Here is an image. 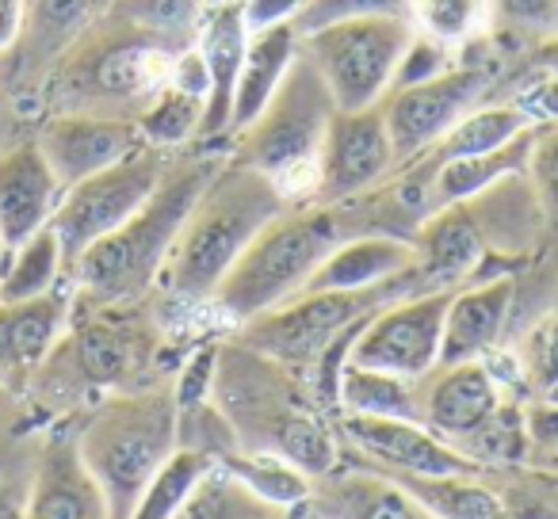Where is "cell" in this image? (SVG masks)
<instances>
[{
    "mask_svg": "<svg viewBox=\"0 0 558 519\" xmlns=\"http://www.w3.org/2000/svg\"><path fill=\"white\" fill-rule=\"evenodd\" d=\"M520 367H524V382L535 386V394L558 401V313H550L543 325L532 329Z\"/></svg>",
    "mask_w": 558,
    "mask_h": 519,
    "instance_id": "ab89813d",
    "label": "cell"
},
{
    "mask_svg": "<svg viewBox=\"0 0 558 519\" xmlns=\"http://www.w3.org/2000/svg\"><path fill=\"white\" fill-rule=\"evenodd\" d=\"M108 0H24V32L9 50L16 54L20 73H50L54 62L73 47L81 32L104 12Z\"/></svg>",
    "mask_w": 558,
    "mask_h": 519,
    "instance_id": "484cf974",
    "label": "cell"
},
{
    "mask_svg": "<svg viewBox=\"0 0 558 519\" xmlns=\"http://www.w3.org/2000/svg\"><path fill=\"white\" fill-rule=\"evenodd\" d=\"M104 12L149 35H161V39L187 47V42H195L203 0H108Z\"/></svg>",
    "mask_w": 558,
    "mask_h": 519,
    "instance_id": "e575fe53",
    "label": "cell"
},
{
    "mask_svg": "<svg viewBox=\"0 0 558 519\" xmlns=\"http://www.w3.org/2000/svg\"><path fill=\"white\" fill-rule=\"evenodd\" d=\"M0 264H4V237H0Z\"/></svg>",
    "mask_w": 558,
    "mask_h": 519,
    "instance_id": "681fc988",
    "label": "cell"
},
{
    "mask_svg": "<svg viewBox=\"0 0 558 519\" xmlns=\"http://www.w3.org/2000/svg\"><path fill=\"white\" fill-rule=\"evenodd\" d=\"M364 16H410V0H306L291 24L299 35L322 32V27L344 24Z\"/></svg>",
    "mask_w": 558,
    "mask_h": 519,
    "instance_id": "8d00e7d4",
    "label": "cell"
},
{
    "mask_svg": "<svg viewBox=\"0 0 558 519\" xmlns=\"http://www.w3.org/2000/svg\"><path fill=\"white\" fill-rule=\"evenodd\" d=\"M494 27L520 39H555L558 35V0H489Z\"/></svg>",
    "mask_w": 558,
    "mask_h": 519,
    "instance_id": "f35d334b",
    "label": "cell"
},
{
    "mask_svg": "<svg viewBox=\"0 0 558 519\" xmlns=\"http://www.w3.org/2000/svg\"><path fill=\"white\" fill-rule=\"evenodd\" d=\"M527 180L543 207V222L558 225V123L535 126L532 153H527Z\"/></svg>",
    "mask_w": 558,
    "mask_h": 519,
    "instance_id": "74e56055",
    "label": "cell"
},
{
    "mask_svg": "<svg viewBox=\"0 0 558 519\" xmlns=\"http://www.w3.org/2000/svg\"><path fill=\"white\" fill-rule=\"evenodd\" d=\"M517 103L524 108V115L532 119L535 126L558 123V70H547V77L527 88V92H520Z\"/></svg>",
    "mask_w": 558,
    "mask_h": 519,
    "instance_id": "ee69618b",
    "label": "cell"
},
{
    "mask_svg": "<svg viewBox=\"0 0 558 519\" xmlns=\"http://www.w3.org/2000/svg\"><path fill=\"white\" fill-rule=\"evenodd\" d=\"M532 119L524 115L517 100L505 103H478L474 111H466L456 126H451L444 138H436L417 161L402 164L413 176H425V172L440 169L444 161H459V157H478V153H494V149L509 146V141L524 138L532 131Z\"/></svg>",
    "mask_w": 558,
    "mask_h": 519,
    "instance_id": "4316f807",
    "label": "cell"
},
{
    "mask_svg": "<svg viewBox=\"0 0 558 519\" xmlns=\"http://www.w3.org/2000/svg\"><path fill=\"white\" fill-rule=\"evenodd\" d=\"M73 318L70 283L24 302H0V386L24 382L54 351Z\"/></svg>",
    "mask_w": 558,
    "mask_h": 519,
    "instance_id": "ffe728a7",
    "label": "cell"
},
{
    "mask_svg": "<svg viewBox=\"0 0 558 519\" xmlns=\"http://www.w3.org/2000/svg\"><path fill=\"white\" fill-rule=\"evenodd\" d=\"M417 268V248L398 233H352L318 264L303 291H364Z\"/></svg>",
    "mask_w": 558,
    "mask_h": 519,
    "instance_id": "cb8c5ba5",
    "label": "cell"
},
{
    "mask_svg": "<svg viewBox=\"0 0 558 519\" xmlns=\"http://www.w3.org/2000/svg\"><path fill=\"white\" fill-rule=\"evenodd\" d=\"M299 50H303V35L295 32V24H279L268 32L248 35L245 47V62H241L238 85H233V103H230V131L226 141L233 134H241L276 96L279 81L288 77V70L295 65Z\"/></svg>",
    "mask_w": 558,
    "mask_h": 519,
    "instance_id": "d4e9b609",
    "label": "cell"
},
{
    "mask_svg": "<svg viewBox=\"0 0 558 519\" xmlns=\"http://www.w3.org/2000/svg\"><path fill=\"white\" fill-rule=\"evenodd\" d=\"M215 363H218V344H199V348L184 359L177 382H172L177 409H192V405L210 401V386H215Z\"/></svg>",
    "mask_w": 558,
    "mask_h": 519,
    "instance_id": "60d3db41",
    "label": "cell"
},
{
    "mask_svg": "<svg viewBox=\"0 0 558 519\" xmlns=\"http://www.w3.org/2000/svg\"><path fill=\"white\" fill-rule=\"evenodd\" d=\"M222 4H238V0H203V9H222Z\"/></svg>",
    "mask_w": 558,
    "mask_h": 519,
    "instance_id": "c3c4849f",
    "label": "cell"
},
{
    "mask_svg": "<svg viewBox=\"0 0 558 519\" xmlns=\"http://www.w3.org/2000/svg\"><path fill=\"white\" fill-rule=\"evenodd\" d=\"M344 237H352L349 210L329 202L288 207L256 233L207 306L233 329L256 313L276 310L306 287V280Z\"/></svg>",
    "mask_w": 558,
    "mask_h": 519,
    "instance_id": "5b68a950",
    "label": "cell"
},
{
    "mask_svg": "<svg viewBox=\"0 0 558 519\" xmlns=\"http://www.w3.org/2000/svg\"><path fill=\"white\" fill-rule=\"evenodd\" d=\"M172 519H288V511L271 508L253 489L241 485L226 466L210 462Z\"/></svg>",
    "mask_w": 558,
    "mask_h": 519,
    "instance_id": "1f68e13d",
    "label": "cell"
},
{
    "mask_svg": "<svg viewBox=\"0 0 558 519\" xmlns=\"http://www.w3.org/2000/svg\"><path fill=\"white\" fill-rule=\"evenodd\" d=\"M35 141H39L43 157L50 161L54 176L62 180V187L81 184L85 176H93V172H100V169H111V164L123 161L126 153L146 146L134 119L81 115V111L50 115Z\"/></svg>",
    "mask_w": 558,
    "mask_h": 519,
    "instance_id": "e0dca14e",
    "label": "cell"
},
{
    "mask_svg": "<svg viewBox=\"0 0 558 519\" xmlns=\"http://www.w3.org/2000/svg\"><path fill=\"white\" fill-rule=\"evenodd\" d=\"M451 291H413L375 310L356 329L344 363L372 367V371L402 374V379H425L440 367L444 313H448Z\"/></svg>",
    "mask_w": 558,
    "mask_h": 519,
    "instance_id": "8fae6325",
    "label": "cell"
},
{
    "mask_svg": "<svg viewBox=\"0 0 558 519\" xmlns=\"http://www.w3.org/2000/svg\"><path fill=\"white\" fill-rule=\"evenodd\" d=\"M195 47H199L203 62L210 70V96L203 108V123L195 134V146H210L230 131V103L233 85H238L241 62H245L248 47V27L238 4H222V9H203L199 27H195Z\"/></svg>",
    "mask_w": 558,
    "mask_h": 519,
    "instance_id": "603a6c76",
    "label": "cell"
},
{
    "mask_svg": "<svg viewBox=\"0 0 558 519\" xmlns=\"http://www.w3.org/2000/svg\"><path fill=\"white\" fill-rule=\"evenodd\" d=\"M210 401L241 450L288 458L314 481L341 466V443L329 432L311 382L233 336L218 344Z\"/></svg>",
    "mask_w": 558,
    "mask_h": 519,
    "instance_id": "6da1fadb",
    "label": "cell"
},
{
    "mask_svg": "<svg viewBox=\"0 0 558 519\" xmlns=\"http://www.w3.org/2000/svg\"><path fill=\"white\" fill-rule=\"evenodd\" d=\"M177 394L169 386L119 390L81 424L77 450L104 489L111 519H131L146 485L177 450Z\"/></svg>",
    "mask_w": 558,
    "mask_h": 519,
    "instance_id": "8992f818",
    "label": "cell"
},
{
    "mask_svg": "<svg viewBox=\"0 0 558 519\" xmlns=\"http://www.w3.org/2000/svg\"><path fill=\"white\" fill-rule=\"evenodd\" d=\"M288 207L291 202L279 195V187L268 176L226 153L195 207L187 210L157 287L172 302L207 306L226 272L238 264V256L253 245L256 233Z\"/></svg>",
    "mask_w": 558,
    "mask_h": 519,
    "instance_id": "3957f363",
    "label": "cell"
},
{
    "mask_svg": "<svg viewBox=\"0 0 558 519\" xmlns=\"http://www.w3.org/2000/svg\"><path fill=\"white\" fill-rule=\"evenodd\" d=\"M333 111L337 103L329 96L326 81L314 70L311 58L299 50L295 65L288 70V77L279 81L268 108L245 131L233 134L226 153L233 161L256 169L260 176H268L291 207L314 202L322 172V146H326Z\"/></svg>",
    "mask_w": 558,
    "mask_h": 519,
    "instance_id": "52a82bcc",
    "label": "cell"
},
{
    "mask_svg": "<svg viewBox=\"0 0 558 519\" xmlns=\"http://www.w3.org/2000/svg\"><path fill=\"white\" fill-rule=\"evenodd\" d=\"M417 27L410 16H364L303 35V54L322 73L341 111L375 108L390 92V81Z\"/></svg>",
    "mask_w": 558,
    "mask_h": 519,
    "instance_id": "9c48e42d",
    "label": "cell"
},
{
    "mask_svg": "<svg viewBox=\"0 0 558 519\" xmlns=\"http://www.w3.org/2000/svg\"><path fill=\"white\" fill-rule=\"evenodd\" d=\"M505 405V382L486 359L436 367L421 379V424L456 450H463Z\"/></svg>",
    "mask_w": 558,
    "mask_h": 519,
    "instance_id": "9a60e30c",
    "label": "cell"
},
{
    "mask_svg": "<svg viewBox=\"0 0 558 519\" xmlns=\"http://www.w3.org/2000/svg\"><path fill=\"white\" fill-rule=\"evenodd\" d=\"M180 50H184L180 42L100 12L50 70L54 115L81 111V115L138 119L142 108L165 88L172 58Z\"/></svg>",
    "mask_w": 558,
    "mask_h": 519,
    "instance_id": "277c9868",
    "label": "cell"
},
{
    "mask_svg": "<svg viewBox=\"0 0 558 519\" xmlns=\"http://www.w3.org/2000/svg\"><path fill=\"white\" fill-rule=\"evenodd\" d=\"M489 96V70L478 62H451L444 73L417 85L390 88L383 96L387 134L395 146L398 169L417 161L436 138L451 131L466 111H474Z\"/></svg>",
    "mask_w": 558,
    "mask_h": 519,
    "instance_id": "7c38bea8",
    "label": "cell"
},
{
    "mask_svg": "<svg viewBox=\"0 0 558 519\" xmlns=\"http://www.w3.org/2000/svg\"><path fill=\"white\" fill-rule=\"evenodd\" d=\"M306 0H241V16H245L248 35L268 32V27L291 24L303 12Z\"/></svg>",
    "mask_w": 558,
    "mask_h": 519,
    "instance_id": "7bdbcfd3",
    "label": "cell"
},
{
    "mask_svg": "<svg viewBox=\"0 0 558 519\" xmlns=\"http://www.w3.org/2000/svg\"><path fill=\"white\" fill-rule=\"evenodd\" d=\"M512 302H517L512 275H494V280L463 283L451 291L448 313H444L440 367L486 359L501 344V333L512 318Z\"/></svg>",
    "mask_w": 558,
    "mask_h": 519,
    "instance_id": "44dd1931",
    "label": "cell"
},
{
    "mask_svg": "<svg viewBox=\"0 0 558 519\" xmlns=\"http://www.w3.org/2000/svg\"><path fill=\"white\" fill-rule=\"evenodd\" d=\"M306 511L322 519H436L405 485H398L379 466H349V473L329 470L314 481Z\"/></svg>",
    "mask_w": 558,
    "mask_h": 519,
    "instance_id": "7402d4cb",
    "label": "cell"
},
{
    "mask_svg": "<svg viewBox=\"0 0 558 519\" xmlns=\"http://www.w3.org/2000/svg\"><path fill=\"white\" fill-rule=\"evenodd\" d=\"M20 516H24V501L9 485H0V519H20Z\"/></svg>",
    "mask_w": 558,
    "mask_h": 519,
    "instance_id": "bcb514c9",
    "label": "cell"
},
{
    "mask_svg": "<svg viewBox=\"0 0 558 519\" xmlns=\"http://www.w3.org/2000/svg\"><path fill=\"white\" fill-rule=\"evenodd\" d=\"M311 519H322V516H314V511H311Z\"/></svg>",
    "mask_w": 558,
    "mask_h": 519,
    "instance_id": "f907efd6",
    "label": "cell"
},
{
    "mask_svg": "<svg viewBox=\"0 0 558 519\" xmlns=\"http://www.w3.org/2000/svg\"><path fill=\"white\" fill-rule=\"evenodd\" d=\"M337 409L341 417H395L421 424V379L344 363L337 379Z\"/></svg>",
    "mask_w": 558,
    "mask_h": 519,
    "instance_id": "83f0119b",
    "label": "cell"
},
{
    "mask_svg": "<svg viewBox=\"0 0 558 519\" xmlns=\"http://www.w3.org/2000/svg\"><path fill=\"white\" fill-rule=\"evenodd\" d=\"M387 473V470H383ZM398 485H405L436 519H520L512 504L489 485H482V473H459V478H421V473H390Z\"/></svg>",
    "mask_w": 558,
    "mask_h": 519,
    "instance_id": "f1b7e54d",
    "label": "cell"
},
{
    "mask_svg": "<svg viewBox=\"0 0 558 519\" xmlns=\"http://www.w3.org/2000/svg\"><path fill=\"white\" fill-rule=\"evenodd\" d=\"M24 32V0H0V54H9Z\"/></svg>",
    "mask_w": 558,
    "mask_h": 519,
    "instance_id": "f6af8a7d",
    "label": "cell"
},
{
    "mask_svg": "<svg viewBox=\"0 0 558 519\" xmlns=\"http://www.w3.org/2000/svg\"><path fill=\"white\" fill-rule=\"evenodd\" d=\"M222 161L226 153L215 146H195V157L172 161L138 214H131L119 230L88 245L70 264L65 283L73 291V310H116V306L123 310L138 302L149 287H157L187 210L195 207L199 191Z\"/></svg>",
    "mask_w": 558,
    "mask_h": 519,
    "instance_id": "7a4b0ae2",
    "label": "cell"
},
{
    "mask_svg": "<svg viewBox=\"0 0 558 519\" xmlns=\"http://www.w3.org/2000/svg\"><path fill=\"white\" fill-rule=\"evenodd\" d=\"M169 164H172L169 149L138 146L123 161L111 164V169H100L81 180V184L65 187L62 202H58L54 218H50V230L62 240L65 272H70V264L88 245H96L111 230H119L131 214H138L142 202L165 180Z\"/></svg>",
    "mask_w": 558,
    "mask_h": 519,
    "instance_id": "30bf717a",
    "label": "cell"
},
{
    "mask_svg": "<svg viewBox=\"0 0 558 519\" xmlns=\"http://www.w3.org/2000/svg\"><path fill=\"white\" fill-rule=\"evenodd\" d=\"M539 62L547 65V70H558V35L543 42V58H539Z\"/></svg>",
    "mask_w": 558,
    "mask_h": 519,
    "instance_id": "7dc6e473",
    "label": "cell"
},
{
    "mask_svg": "<svg viewBox=\"0 0 558 519\" xmlns=\"http://www.w3.org/2000/svg\"><path fill=\"white\" fill-rule=\"evenodd\" d=\"M116 310H88V318H81L77 325L70 318V329L43 359L39 371L70 374L85 390H116L134 379L149 359V341L142 325L116 318Z\"/></svg>",
    "mask_w": 558,
    "mask_h": 519,
    "instance_id": "5bb4252c",
    "label": "cell"
},
{
    "mask_svg": "<svg viewBox=\"0 0 558 519\" xmlns=\"http://www.w3.org/2000/svg\"><path fill=\"white\" fill-rule=\"evenodd\" d=\"M20 519H111L104 489L77 450V435H50L43 443Z\"/></svg>",
    "mask_w": 558,
    "mask_h": 519,
    "instance_id": "d6986e66",
    "label": "cell"
},
{
    "mask_svg": "<svg viewBox=\"0 0 558 519\" xmlns=\"http://www.w3.org/2000/svg\"><path fill=\"white\" fill-rule=\"evenodd\" d=\"M203 108L207 103L192 92H180L177 85L165 81V88L154 96V100L142 108V115L134 119L138 123V134L146 146H157V149H180V146H192L195 134H199V123H203Z\"/></svg>",
    "mask_w": 558,
    "mask_h": 519,
    "instance_id": "d6a6232c",
    "label": "cell"
},
{
    "mask_svg": "<svg viewBox=\"0 0 558 519\" xmlns=\"http://www.w3.org/2000/svg\"><path fill=\"white\" fill-rule=\"evenodd\" d=\"M62 180L54 176L35 138L0 146V237H4V256L24 245L27 237H35L43 225H50L58 202H62Z\"/></svg>",
    "mask_w": 558,
    "mask_h": 519,
    "instance_id": "ac0fdd59",
    "label": "cell"
},
{
    "mask_svg": "<svg viewBox=\"0 0 558 519\" xmlns=\"http://www.w3.org/2000/svg\"><path fill=\"white\" fill-rule=\"evenodd\" d=\"M210 462H215V458L203 455V450L177 447L169 462L157 470V478L146 485V493H142L138 508L131 511V519H172L180 504H184V496L192 493V485L203 478V470H207Z\"/></svg>",
    "mask_w": 558,
    "mask_h": 519,
    "instance_id": "d590c367",
    "label": "cell"
},
{
    "mask_svg": "<svg viewBox=\"0 0 558 519\" xmlns=\"http://www.w3.org/2000/svg\"><path fill=\"white\" fill-rule=\"evenodd\" d=\"M341 435L356 455L387 473H421V478H459V473H482L474 458L456 450L448 440L428 432L417 420L395 417H341Z\"/></svg>",
    "mask_w": 558,
    "mask_h": 519,
    "instance_id": "2e32d148",
    "label": "cell"
},
{
    "mask_svg": "<svg viewBox=\"0 0 558 519\" xmlns=\"http://www.w3.org/2000/svg\"><path fill=\"white\" fill-rule=\"evenodd\" d=\"M65 283V256L62 240L50 225H43L35 237L12 248L0 264V302H24Z\"/></svg>",
    "mask_w": 558,
    "mask_h": 519,
    "instance_id": "4dcf8cb0",
    "label": "cell"
},
{
    "mask_svg": "<svg viewBox=\"0 0 558 519\" xmlns=\"http://www.w3.org/2000/svg\"><path fill=\"white\" fill-rule=\"evenodd\" d=\"M398 172L383 103L360 111H333L322 146V172L314 202H356Z\"/></svg>",
    "mask_w": 558,
    "mask_h": 519,
    "instance_id": "4fadbf2b",
    "label": "cell"
},
{
    "mask_svg": "<svg viewBox=\"0 0 558 519\" xmlns=\"http://www.w3.org/2000/svg\"><path fill=\"white\" fill-rule=\"evenodd\" d=\"M410 20L421 35L459 50L494 27L489 0H410Z\"/></svg>",
    "mask_w": 558,
    "mask_h": 519,
    "instance_id": "836d02e7",
    "label": "cell"
},
{
    "mask_svg": "<svg viewBox=\"0 0 558 519\" xmlns=\"http://www.w3.org/2000/svg\"><path fill=\"white\" fill-rule=\"evenodd\" d=\"M215 462L226 466L241 485L253 489L260 501H268L271 508H279V511H288V516L306 508V501H311V493H314V478H306L295 462L268 455V450L233 447V450H226V455H218Z\"/></svg>",
    "mask_w": 558,
    "mask_h": 519,
    "instance_id": "f546056e",
    "label": "cell"
},
{
    "mask_svg": "<svg viewBox=\"0 0 558 519\" xmlns=\"http://www.w3.org/2000/svg\"><path fill=\"white\" fill-rule=\"evenodd\" d=\"M413 291H421L417 268L364 291H299L295 298H288L276 310H264L256 318L241 321L233 329V341L276 359L288 371L303 374V379H311V371L322 363V356L344 333H352L375 310H383L395 298L413 295Z\"/></svg>",
    "mask_w": 558,
    "mask_h": 519,
    "instance_id": "ba28073f",
    "label": "cell"
},
{
    "mask_svg": "<svg viewBox=\"0 0 558 519\" xmlns=\"http://www.w3.org/2000/svg\"><path fill=\"white\" fill-rule=\"evenodd\" d=\"M451 62H456V58H451V47H444V42H436L417 32L410 47H405L402 62H398L390 88H405V85H417V81H428V77H436V73L448 70Z\"/></svg>",
    "mask_w": 558,
    "mask_h": 519,
    "instance_id": "b9f144b4",
    "label": "cell"
}]
</instances>
